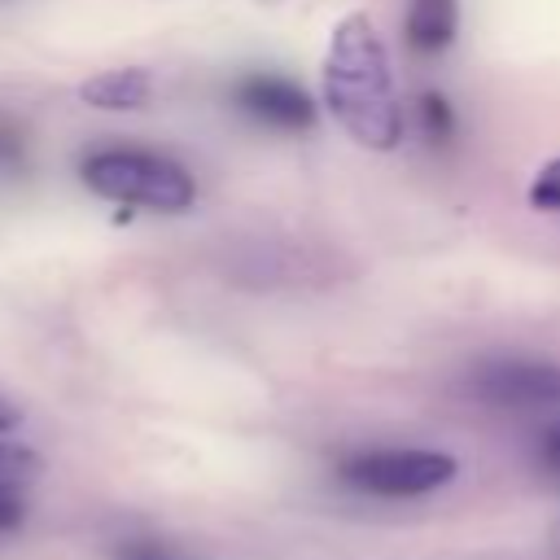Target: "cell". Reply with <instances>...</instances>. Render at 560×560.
<instances>
[{
    "instance_id": "8",
    "label": "cell",
    "mask_w": 560,
    "mask_h": 560,
    "mask_svg": "<svg viewBox=\"0 0 560 560\" xmlns=\"http://www.w3.org/2000/svg\"><path fill=\"white\" fill-rule=\"evenodd\" d=\"M459 4L455 0H411L407 4V44L416 52H442L455 39Z\"/></svg>"
},
{
    "instance_id": "11",
    "label": "cell",
    "mask_w": 560,
    "mask_h": 560,
    "mask_svg": "<svg viewBox=\"0 0 560 560\" xmlns=\"http://www.w3.org/2000/svg\"><path fill=\"white\" fill-rule=\"evenodd\" d=\"M122 560H171L162 547H153V542H131L127 551H122Z\"/></svg>"
},
{
    "instance_id": "12",
    "label": "cell",
    "mask_w": 560,
    "mask_h": 560,
    "mask_svg": "<svg viewBox=\"0 0 560 560\" xmlns=\"http://www.w3.org/2000/svg\"><path fill=\"white\" fill-rule=\"evenodd\" d=\"M22 424V411L9 402V398H0V433H13Z\"/></svg>"
},
{
    "instance_id": "9",
    "label": "cell",
    "mask_w": 560,
    "mask_h": 560,
    "mask_svg": "<svg viewBox=\"0 0 560 560\" xmlns=\"http://www.w3.org/2000/svg\"><path fill=\"white\" fill-rule=\"evenodd\" d=\"M529 206L534 210H560V158H551L534 184H529Z\"/></svg>"
},
{
    "instance_id": "14",
    "label": "cell",
    "mask_w": 560,
    "mask_h": 560,
    "mask_svg": "<svg viewBox=\"0 0 560 560\" xmlns=\"http://www.w3.org/2000/svg\"><path fill=\"white\" fill-rule=\"evenodd\" d=\"M551 464H556V468H560V433H556V438H551Z\"/></svg>"
},
{
    "instance_id": "5",
    "label": "cell",
    "mask_w": 560,
    "mask_h": 560,
    "mask_svg": "<svg viewBox=\"0 0 560 560\" xmlns=\"http://www.w3.org/2000/svg\"><path fill=\"white\" fill-rule=\"evenodd\" d=\"M236 101H241L254 118L276 122V127H289V131H306V127L315 122L311 96H306L298 83L280 79V74H249V79H241Z\"/></svg>"
},
{
    "instance_id": "7",
    "label": "cell",
    "mask_w": 560,
    "mask_h": 560,
    "mask_svg": "<svg viewBox=\"0 0 560 560\" xmlns=\"http://www.w3.org/2000/svg\"><path fill=\"white\" fill-rule=\"evenodd\" d=\"M149 96H153V79L140 66L101 70V74L79 83V101L92 105V109H144Z\"/></svg>"
},
{
    "instance_id": "13",
    "label": "cell",
    "mask_w": 560,
    "mask_h": 560,
    "mask_svg": "<svg viewBox=\"0 0 560 560\" xmlns=\"http://www.w3.org/2000/svg\"><path fill=\"white\" fill-rule=\"evenodd\" d=\"M9 158H18V136L0 127V162H9Z\"/></svg>"
},
{
    "instance_id": "4",
    "label": "cell",
    "mask_w": 560,
    "mask_h": 560,
    "mask_svg": "<svg viewBox=\"0 0 560 560\" xmlns=\"http://www.w3.org/2000/svg\"><path fill=\"white\" fill-rule=\"evenodd\" d=\"M477 394L494 407H556L560 402V368L551 363H490L477 376Z\"/></svg>"
},
{
    "instance_id": "6",
    "label": "cell",
    "mask_w": 560,
    "mask_h": 560,
    "mask_svg": "<svg viewBox=\"0 0 560 560\" xmlns=\"http://www.w3.org/2000/svg\"><path fill=\"white\" fill-rule=\"evenodd\" d=\"M39 477V455L0 433V529H13L26 516V490Z\"/></svg>"
},
{
    "instance_id": "10",
    "label": "cell",
    "mask_w": 560,
    "mask_h": 560,
    "mask_svg": "<svg viewBox=\"0 0 560 560\" xmlns=\"http://www.w3.org/2000/svg\"><path fill=\"white\" fill-rule=\"evenodd\" d=\"M420 105H424V122H429V136H442V140H446V136H451V127H455V122H451V109H446V101H442L438 92H424V101H420Z\"/></svg>"
},
{
    "instance_id": "3",
    "label": "cell",
    "mask_w": 560,
    "mask_h": 560,
    "mask_svg": "<svg viewBox=\"0 0 560 560\" xmlns=\"http://www.w3.org/2000/svg\"><path fill=\"white\" fill-rule=\"evenodd\" d=\"M459 472L455 455L446 451H416V446H385V451H359L341 459V481L376 494V499H416L438 486H446Z\"/></svg>"
},
{
    "instance_id": "1",
    "label": "cell",
    "mask_w": 560,
    "mask_h": 560,
    "mask_svg": "<svg viewBox=\"0 0 560 560\" xmlns=\"http://www.w3.org/2000/svg\"><path fill=\"white\" fill-rule=\"evenodd\" d=\"M324 105L350 140L389 153L402 140V109L394 96L389 52L368 13H346L324 52Z\"/></svg>"
},
{
    "instance_id": "2",
    "label": "cell",
    "mask_w": 560,
    "mask_h": 560,
    "mask_svg": "<svg viewBox=\"0 0 560 560\" xmlns=\"http://www.w3.org/2000/svg\"><path fill=\"white\" fill-rule=\"evenodd\" d=\"M79 175L96 197L118 206H144L158 214H179L197 201L192 175L179 162L144 149H101L83 158Z\"/></svg>"
}]
</instances>
